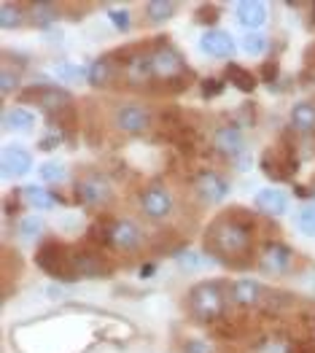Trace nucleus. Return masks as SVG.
<instances>
[{
  "instance_id": "4be33fe9",
  "label": "nucleus",
  "mask_w": 315,
  "mask_h": 353,
  "mask_svg": "<svg viewBox=\"0 0 315 353\" xmlns=\"http://www.w3.org/2000/svg\"><path fill=\"white\" fill-rule=\"evenodd\" d=\"M32 94L38 97V103H41L46 111H52V108H59L62 103H68V100H70V94H68L65 89H59V87L32 89Z\"/></svg>"
},
{
  "instance_id": "6ab92c4d",
  "label": "nucleus",
  "mask_w": 315,
  "mask_h": 353,
  "mask_svg": "<svg viewBox=\"0 0 315 353\" xmlns=\"http://www.w3.org/2000/svg\"><path fill=\"white\" fill-rule=\"evenodd\" d=\"M70 272L81 275V278H94V275L105 272V265L100 259H94L92 254H76V256H70Z\"/></svg>"
},
{
  "instance_id": "5701e85b",
  "label": "nucleus",
  "mask_w": 315,
  "mask_h": 353,
  "mask_svg": "<svg viewBox=\"0 0 315 353\" xmlns=\"http://www.w3.org/2000/svg\"><path fill=\"white\" fill-rule=\"evenodd\" d=\"M22 197H25L28 208L38 210V213H43V210H52V208H54V197H52L46 189H38V186H28V189L22 192Z\"/></svg>"
},
{
  "instance_id": "1a4fd4ad",
  "label": "nucleus",
  "mask_w": 315,
  "mask_h": 353,
  "mask_svg": "<svg viewBox=\"0 0 315 353\" xmlns=\"http://www.w3.org/2000/svg\"><path fill=\"white\" fill-rule=\"evenodd\" d=\"M200 49L202 54L213 59H230L234 54V38L227 30H205L200 38Z\"/></svg>"
},
{
  "instance_id": "a878e982",
  "label": "nucleus",
  "mask_w": 315,
  "mask_h": 353,
  "mask_svg": "<svg viewBox=\"0 0 315 353\" xmlns=\"http://www.w3.org/2000/svg\"><path fill=\"white\" fill-rule=\"evenodd\" d=\"M175 265L181 267L183 272H200L202 267L207 265V259L202 256L200 251H194V248H189V251H181V254L175 256Z\"/></svg>"
},
{
  "instance_id": "2f4dec72",
  "label": "nucleus",
  "mask_w": 315,
  "mask_h": 353,
  "mask_svg": "<svg viewBox=\"0 0 315 353\" xmlns=\"http://www.w3.org/2000/svg\"><path fill=\"white\" fill-rule=\"evenodd\" d=\"M17 87H19V73H14L11 68H3V73H0V94L8 97Z\"/></svg>"
},
{
  "instance_id": "7ed1b4c3",
  "label": "nucleus",
  "mask_w": 315,
  "mask_h": 353,
  "mask_svg": "<svg viewBox=\"0 0 315 353\" xmlns=\"http://www.w3.org/2000/svg\"><path fill=\"white\" fill-rule=\"evenodd\" d=\"M114 127L124 135H145L151 130V111L141 103H121L114 111Z\"/></svg>"
},
{
  "instance_id": "423d86ee",
  "label": "nucleus",
  "mask_w": 315,
  "mask_h": 353,
  "mask_svg": "<svg viewBox=\"0 0 315 353\" xmlns=\"http://www.w3.org/2000/svg\"><path fill=\"white\" fill-rule=\"evenodd\" d=\"M151 62H154V76L156 79H178L183 73V57L172 49L170 43H159L154 52H151Z\"/></svg>"
},
{
  "instance_id": "9b49d317",
  "label": "nucleus",
  "mask_w": 315,
  "mask_h": 353,
  "mask_svg": "<svg viewBox=\"0 0 315 353\" xmlns=\"http://www.w3.org/2000/svg\"><path fill=\"white\" fill-rule=\"evenodd\" d=\"M213 148H216L219 154H224V157H237V154H243V148H245V135L240 132V127L224 124V127H219V130L213 132Z\"/></svg>"
},
{
  "instance_id": "a211bd4d",
  "label": "nucleus",
  "mask_w": 315,
  "mask_h": 353,
  "mask_svg": "<svg viewBox=\"0 0 315 353\" xmlns=\"http://www.w3.org/2000/svg\"><path fill=\"white\" fill-rule=\"evenodd\" d=\"M291 127L294 130H299V132H313L315 130V103L310 100H302V103H296L294 108H291Z\"/></svg>"
},
{
  "instance_id": "7c9ffc66",
  "label": "nucleus",
  "mask_w": 315,
  "mask_h": 353,
  "mask_svg": "<svg viewBox=\"0 0 315 353\" xmlns=\"http://www.w3.org/2000/svg\"><path fill=\"white\" fill-rule=\"evenodd\" d=\"M230 79H234L232 84H237L240 89H245V92H251V89L256 87V79L251 73H245L243 68H237V65H230Z\"/></svg>"
},
{
  "instance_id": "f3484780",
  "label": "nucleus",
  "mask_w": 315,
  "mask_h": 353,
  "mask_svg": "<svg viewBox=\"0 0 315 353\" xmlns=\"http://www.w3.org/2000/svg\"><path fill=\"white\" fill-rule=\"evenodd\" d=\"M35 127V114L22 108V105H14V108H6L3 111V130L8 132H28Z\"/></svg>"
},
{
  "instance_id": "6e6552de",
  "label": "nucleus",
  "mask_w": 315,
  "mask_h": 353,
  "mask_svg": "<svg viewBox=\"0 0 315 353\" xmlns=\"http://www.w3.org/2000/svg\"><path fill=\"white\" fill-rule=\"evenodd\" d=\"M3 176L6 178H22L32 170V154L19 143H8L3 146Z\"/></svg>"
},
{
  "instance_id": "f03ea898",
  "label": "nucleus",
  "mask_w": 315,
  "mask_h": 353,
  "mask_svg": "<svg viewBox=\"0 0 315 353\" xmlns=\"http://www.w3.org/2000/svg\"><path fill=\"white\" fill-rule=\"evenodd\" d=\"M186 299H189L192 316L200 319V321H216V319L224 313V307H227L224 289H221L219 283H210V281L197 283V286L189 292Z\"/></svg>"
},
{
  "instance_id": "412c9836",
  "label": "nucleus",
  "mask_w": 315,
  "mask_h": 353,
  "mask_svg": "<svg viewBox=\"0 0 315 353\" xmlns=\"http://www.w3.org/2000/svg\"><path fill=\"white\" fill-rule=\"evenodd\" d=\"M111 79H114V65H111V59L108 57L94 59V62L89 65V76H86V81H89L92 87H97V89L108 87Z\"/></svg>"
},
{
  "instance_id": "4468645a",
  "label": "nucleus",
  "mask_w": 315,
  "mask_h": 353,
  "mask_svg": "<svg viewBox=\"0 0 315 353\" xmlns=\"http://www.w3.org/2000/svg\"><path fill=\"white\" fill-rule=\"evenodd\" d=\"M197 192H200V197L205 200V203L216 205V203H224V200H227V194H230V183L219 176V173L205 170V173H200V178H197Z\"/></svg>"
},
{
  "instance_id": "b1692460",
  "label": "nucleus",
  "mask_w": 315,
  "mask_h": 353,
  "mask_svg": "<svg viewBox=\"0 0 315 353\" xmlns=\"http://www.w3.org/2000/svg\"><path fill=\"white\" fill-rule=\"evenodd\" d=\"M54 76L59 79V84H79L81 79L89 76V68H81L76 62H57L54 65Z\"/></svg>"
},
{
  "instance_id": "c85d7f7f",
  "label": "nucleus",
  "mask_w": 315,
  "mask_h": 353,
  "mask_svg": "<svg viewBox=\"0 0 315 353\" xmlns=\"http://www.w3.org/2000/svg\"><path fill=\"white\" fill-rule=\"evenodd\" d=\"M19 235L22 240H35V237L43 235V219L41 216H25L19 221Z\"/></svg>"
},
{
  "instance_id": "aec40b11",
  "label": "nucleus",
  "mask_w": 315,
  "mask_h": 353,
  "mask_svg": "<svg viewBox=\"0 0 315 353\" xmlns=\"http://www.w3.org/2000/svg\"><path fill=\"white\" fill-rule=\"evenodd\" d=\"M175 11H178V3H172V0H151V3H145V17H148L151 25H165L167 19L175 17Z\"/></svg>"
},
{
  "instance_id": "f704fd0d",
  "label": "nucleus",
  "mask_w": 315,
  "mask_h": 353,
  "mask_svg": "<svg viewBox=\"0 0 315 353\" xmlns=\"http://www.w3.org/2000/svg\"><path fill=\"white\" fill-rule=\"evenodd\" d=\"M108 17H111V22H114V28L119 30V32H127V30H130V11H121V8H119V11H111Z\"/></svg>"
},
{
  "instance_id": "9d476101",
  "label": "nucleus",
  "mask_w": 315,
  "mask_h": 353,
  "mask_svg": "<svg viewBox=\"0 0 315 353\" xmlns=\"http://www.w3.org/2000/svg\"><path fill=\"white\" fill-rule=\"evenodd\" d=\"M111 243L119 251H138L143 245V232H141V227L135 221L121 219L111 227Z\"/></svg>"
},
{
  "instance_id": "f8f14e48",
  "label": "nucleus",
  "mask_w": 315,
  "mask_h": 353,
  "mask_svg": "<svg viewBox=\"0 0 315 353\" xmlns=\"http://www.w3.org/2000/svg\"><path fill=\"white\" fill-rule=\"evenodd\" d=\"M254 208L264 216H283L288 210V197L286 192L275 189V186H264L258 189L256 197H254Z\"/></svg>"
},
{
  "instance_id": "f257e3e1",
  "label": "nucleus",
  "mask_w": 315,
  "mask_h": 353,
  "mask_svg": "<svg viewBox=\"0 0 315 353\" xmlns=\"http://www.w3.org/2000/svg\"><path fill=\"white\" fill-rule=\"evenodd\" d=\"M207 240H213L216 251L227 254V256H240V254H245L251 248V232L240 221H232V219L216 221L207 230Z\"/></svg>"
},
{
  "instance_id": "dca6fc26",
  "label": "nucleus",
  "mask_w": 315,
  "mask_h": 353,
  "mask_svg": "<svg viewBox=\"0 0 315 353\" xmlns=\"http://www.w3.org/2000/svg\"><path fill=\"white\" fill-rule=\"evenodd\" d=\"M124 79H127L130 84H145V81L156 79V76H154L151 54H135V57L130 59V62L124 65Z\"/></svg>"
},
{
  "instance_id": "72a5a7b5",
  "label": "nucleus",
  "mask_w": 315,
  "mask_h": 353,
  "mask_svg": "<svg viewBox=\"0 0 315 353\" xmlns=\"http://www.w3.org/2000/svg\"><path fill=\"white\" fill-rule=\"evenodd\" d=\"M181 353H213V348L205 340H200V337H192V340L183 343V351Z\"/></svg>"
},
{
  "instance_id": "c756f323",
  "label": "nucleus",
  "mask_w": 315,
  "mask_h": 353,
  "mask_svg": "<svg viewBox=\"0 0 315 353\" xmlns=\"http://www.w3.org/2000/svg\"><path fill=\"white\" fill-rule=\"evenodd\" d=\"M22 25V11L17 8V6H11V3H3V8H0V28L3 30H14Z\"/></svg>"
},
{
  "instance_id": "2eb2a0df",
  "label": "nucleus",
  "mask_w": 315,
  "mask_h": 353,
  "mask_svg": "<svg viewBox=\"0 0 315 353\" xmlns=\"http://www.w3.org/2000/svg\"><path fill=\"white\" fill-rule=\"evenodd\" d=\"M264 296V286L254 281V278H240L232 283V299L243 307H251V305H258Z\"/></svg>"
},
{
  "instance_id": "cd10ccee",
  "label": "nucleus",
  "mask_w": 315,
  "mask_h": 353,
  "mask_svg": "<svg viewBox=\"0 0 315 353\" xmlns=\"http://www.w3.org/2000/svg\"><path fill=\"white\" fill-rule=\"evenodd\" d=\"M38 176H41L43 183H62V181L68 178V170H65L62 162H43V165L38 168Z\"/></svg>"
},
{
  "instance_id": "20e7f679",
  "label": "nucleus",
  "mask_w": 315,
  "mask_h": 353,
  "mask_svg": "<svg viewBox=\"0 0 315 353\" xmlns=\"http://www.w3.org/2000/svg\"><path fill=\"white\" fill-rule=\"evenodd\" d=\"M172 192L167 186H159V183H154V186H148L143 189V194H141V210L145 213V219H151V221H167L172 216Z\"/></svg>"
},
{
  "instance_id": "393cba45",
  "label": "nucleus",
  "mask_w": 315,
  "mask_h": 353,
  "mask_svg": "<svg viewBox=\"0 0 315 353\" xmlns=\"http://www.w3.org/2000/svg\"><path fill=\"white\" fill-rule=\"evenodd\" d=\"M267 35L264 32H245L243 38H240V49L248 54V57H261L264 52H267Z\"/></svg>"
},
{
  "instance_id": "39448f33",
  "label": "nucleus",
  "mask_w": 315,
  "mask_h": 353,
  "mask_svg": "<svg viewBox=\"0 0 315 353\" xmlns=\"http://www.w3.org/2000/svg\"><path fill=\"white\" fill-rule=\"evenodd\" d=\"M79 200L89 208H105L114 200V186L105 176L89 173L79 181Z\"/></svg>"
},
{
  "instance_id": "473e14b6",
  "label": "nucleus",
  "mask_w": 315,
  "mask_h": 353,
  "mask_svg": "<svg viewBox=\"0 0 315 353\" xmlns=\"http://www.w3.org/2000/svg\"><path fill=\"white\" fill-rule=\"evenodd\" d=\"M32 17H35V22H41V25H49V22L57 19L54 6H49V3H38V6H32Z\"/></svg>"
},
{
  "instance_id": "0eeeda50",
  "label": "nucleus",
  "mask_w": 315,
  "mask_h": 353,
  "mask_svg": "<svg viewBox=\"0 0 315 353\" xmlns=\"http://www.w3.org/2000/svg\"><path fill=\"white\" fill-rule=\"evenodd\" d=\"M294 265V251L283 245V243H275V245H270L264 254H261V259H258V267H261V272L264 275H286L288 270Z\"/></svg>"
},
{
  "instance_id": "bb28decb",
  "label": "nucleus",
  "mask_w": 315,
  "mask_h": 353,
  "mask_svg": "<svg viewBox=\"0 0 315 353\" xmlns=\"http://www.w3.org/2000/svg\"><path fill=\"white\" fill-rule=\"evenodd\" d=\"M296 230L305 237H315V203H307L296 210Z\"/></svg>"
},
{
  "instance_id": "ddd939ff",
  "label": "nucleus",
  "mask_w": 315,
  "mask_h": 353,
  "mask_svg": "<svg viewBox=\"0 0 315 353\" xmlns=\"http://www.w3.org/2000/svg\"><path fill=\"white\" fill-rule=\"evenodd\" d=\"M234 17L240 28H245L248 32H258V28L267 22V6L261 0H243L237 3Z\"/></svg>"
}]
</instances>
